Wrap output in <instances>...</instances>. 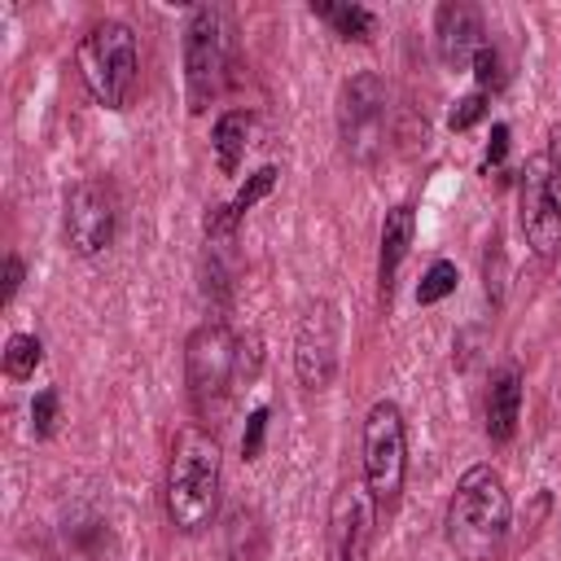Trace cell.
Returning <instances> with one entry per match:
<instances>
[{"mask_svg":"<svg viewBox=\"0 0 561 561\" xmlns=\"http://www.w3.org/2000/svg\"><path fill=\"white\" fill-rule=\"evenodd\" d=\"M311 13H316V18H324V22L333 26V35H337V39L368 44V39L377 35V13H373V9H364V4H324V0H316V4H311Z\"/></svg>","mask_w":561,"mask_h":561,"instance_id":"16","label":"cell"},{"mask_svg":"<svg viewBox=\"0 0 561 561\" xmlns=\"http://www.w3.org/2000/svg\"><path fill=\"white\" fill-rule=\"evenodd\" d=\"M548 140H552V145H548V149H543V153H548V158H552V162H557V167H561V123H557V127H552V131H548Z\"/></svg>","mask_w":561,"mask_h":561,"instance_id":"27","label":"cell"},{"mask_svg":"<svg viewBox=\"0 0 561 561\" xmlns=\"http://www.w3.org/2000/svg\"><path fill=\"white\" fill-rule=\"evenodd\" d=\"M241 373H250L245 351H241V337L224 320H206L188 333L184 381H188V403L197 408V416H219L228 394H232V381Z\"/></svg>","mask_w":561,"mask_h":561,"instance_id":"3","label":"cell"},{"mask_svg":"<svg viewBox=\"0 0 561 561\" xmlns=\"http://www.w3.org/2000/svg\"><path fill=\"white\" fill-rule=\"evenodd\" d=\"M434 44H438V61L447 70H473V57L486 48V31H482V13L465 0H447L434 13Z\"/></svg>","mask_w":561,"mask_h":561,"instance_id":"12","label":"cell"},{"mask_svg":"<svg viewBox=\"0 0 561 561\" xmlns=\"http://www.w3.org/2000/svg\"><path fill=\"white\" fill-rule=\"evenodd\" d=\"M517 421H522V368L504 364L486 390V438L508 443L517 434Z\"/></svg>","mask_w":561,"mask_h":561,"instance_id":"13","label":"cell"},{"mask_svg":"<svg viewBox=\"0 0 561 561\" xmlns=\"http://www.w3.org/2000/svg\"><path fill=\"white\" fill-rule=\"evenodd\" d=\"M456 280H460V276H456V263H451V259H434L430 272L421 276V285H416V302H421V307L443 302V298L456 289Z\"/></svg>","mask_w":561,"mask_h":561,"instance_id":"18","label":"cell"},{"mask_svg":"<svg viewBox=\"0 0 561 561\" xmlns=\"http://www.w3.org/2000/svg\"><path fill=\"white\" fill-rule=\"evenodd\" d=\"M57 390L53 386H44L35 399H31V430H35V438H48L53 434V425H57Z\"/></svg>","mask_w":561,"mask_h":561,"instance_id":"20","label":"cell"},{"mask_svg":"<svg viewBox=\"0 0 561 561\" xmlns=\"http://www.w3.org/2000/svg\"><path fill=\"white\" fill-rule=\"evenodd\" d=\"M412 232H416L412 206H408V202L390 206L386 219H381V250H377V280H381V294H386V298H390V289H394V276H399L408 250H412Z\"/></svg>","mask_w":561,"mask_h":561,"instance_id":"14","label":"cell"},{"mask_svg":"<svg viewBox=\"0 0 561 561\" xmlns=\"http://www.w3.org/2000/svg\"><path fill=\"white\" fill-rule=\"evenodd\" d=\"M39 359H44V342H39L35 333H13V337L4 342V373H9L13 381L35 377Z\"/></svg>","mask_w":561,"mask_h":561,"instance_id":"17","label":"cell"},{"mask_svg":"<svg viewBox=\"0 0 561 561\" xmlns=\"http://www.w3.org/2000/svg\"><path fill=\"white\" fill-rule=\"evenodd\" d=\"M508 526H513V500L500 469L495 465L465 469L443 517L447 548L460 561H495L508 539Z\"/></svg>","mask_w":561,"mask_h":561,"instance_id":"2","label":"cell"},{"mask_svg":"<svg viewBox=\"0 0 561 561\" xmlns=\"http://www.w3.org/2000/svg\"><path fill=\"white\" fill-rule=\"evenodd\" d=\"M22 276H26L22 259H18V254H9V259H4V294H0V302H4V307L18 298V289H22Z\"/></svg>","mask_w":561,"mask_h":561,"instance_id":"26","label":"cell"},{"mask_svg":"<svg viewBox=\"0 0 561 561\" xmlns=\"http://www.w3.org/2000/svg\"><path fill=\"white\" fill-rule=\"evenodd\" d=\"M377 526V504L364 482H342L333 504H329V526H324V548L329 561H368Z\"/></svg>","mask_w":561,"mask_h":561,"instance_id":"11","label":"cell"},{"mask_svg":"<svg viewBox=\"0 0 561 561\" xmlns=\"http://www.w3.org/2000/svg\"><path fill=\"white\" fill-rule=\"evenodd\" d=\"M276 180H280V171H276L272 162H267V167H259V171H254V175H250V180H245V184L237 188V197L228 202V210H232V215L241 219V215H245V210H250L254 202H263V197H267V193L276 188Z\"/></svg>","mask_w":561,"mask_h":561,"instance_id":"19","label":"cell"},{"mask_svg":"<svg viewBox=\"0 0 561 561\" xmlns=\"http://www.w3.org/2000/svg\"><path fill=\"white\" fill-rule=\"evenodd\" d=\"M504 158H508V127H504V123H495V127H491V140H486V153H482V175L500 171V167H504Z\"/></svg>","mask_w":561,"mask_h":561,"instance_id":"24","label":"cell"},{"mask_svg":"<svg viewBox=\"0 0 561 561\" xmlns=\"http://www.w3.org/2000/svg\"><path fill=\"white\" fill-rule=\"evenodd\" d=\"M517 219L535 259H561V167L548 153H530L517 171Z\"/></svg>","mask_w":561,"mask_h":561,"instance_id":"8","label":"cell"},{"mask_svg":"<svg viewBox=\"0 0 561 561\" xmlns=\"http://www.w3.org/2000/svg\"><path fill=\"white\" fill-rule=\"evenodd\" d=\"M263 438H267V408H254L250 421H245V434H241V456L259 460L263 456Z\"/></svg>","mask_w":561,"mask_h":561,"instance_id":"22","label":"cell"},{"mask_svg":"<svg viewBox=\"0 0 561 561\" xmlns=\"http://www.w3.org/2000/svg\"><path fill=\"white\" fill-rule=\"evenodd\" d=\"M359 447H364V486L381 513L399 500L403 478H408V425L394 399H377L368 408Z\"/></svg>","mask_w":561,"mask_h":561,"instance_id":"6","label":"cell"},{"mask_svg":"<svg viewBox=\"0 0 561 561\" xmlns=\"http://www.w3.org/2000/svg\"><path fill=\"white\" fill-rule=\"evenodd\" d=\"M61 232H66V245L79 259L101 254L118 232V193H114V184L101 180V175H88V180L70 184L66 210H61Z\"/></svg>","mask_w":561,"mask_h":561,"instance_id":"9","label":"cell"},{"mask_svg":"<svg viewBox=\"0 0 561 561\" xmlns=\"http://www.w3.org/2000/svg\"><path fill=\"white\" fill-rule=\"evenodd\" d=\"M473 79H478L482 88H500V83H504V66H500L495 44H486V48L473 57Z\"/></svg>","mask_w":561,"mask_h":561,"instance_id":"23","label":"cell"},{"mask_svg":"<svg viewBox=\"0 0 561 561\" xmlns=\"http://www.w3.org/2000/svg\"><path fill=\"white\" fill-rule=\"evenodd\" d=\"M500 289H504V250H500V241H491V250H486V294L500 298Z\"/></svg>","mask_w":561,"mask_h":561,"instance_id":"25","label":"cell"},{"mask_svg":"<svg viewBox=\"0 0 561 561\" xmlns=\"http://www.w3.org/2000/svg\"><path fill=\"white\" fill-rule=\"evenodd\" d=\"M250 131H254V118L245 110H224L210 127V149H215V162L224 175H232L250 149Z\"/></svg>","mask_w":561,"mask_h":561,"instance_id":"15","label":"cell"},{"mask_svg":"<svg viewBox=\"0 0 561 561\" xmlns=\"http://www.w3.org/2000/svg\"><path fill=\"white\" fill-rule=\"evenodd\" d=\"M337 351H342V316L329 298L307 302L298 333H294V373L298 386L324 390L337 377Z\"/></svg>","mask_w":561,"mask_h":561,"instance_id":"10","label":"cell"},{"mask_svg":"<svg viewBox=\"0 0 561 561\" xmlns=\"http://www.w3.org/2000/svg\"><path fill=\"white\" fill-rule=\"evenodd\" d=\"M219 482H224V456L210 430L184 425L167 456L162 478V508L167 522L180 535H202L219 513Z\"/></svg>","mask_w":561,"mask_h":561,"instance_id":"1","label":"cell"},{"mask_svg":"<svg viewBox=\"0 0 561 561\" xmlns=\"http://www.w3.org/2000/svg\"><path fill=\"white\" fill-rule=\"evenodd\" d=\"M75 66H79L88 92L105 110H123L131 101V88H136V75H140L136 31L118 18H105V22L88 26V35L75 48Z\"/></svg>","mask_w":561,"mask_h":561,"instance_id":"4","label":"cell"},{"mask_svg":"<svg viewBox=\"0 0 561 561\" xmlns=\"http://www.w3.org/2000/svg\"><path fill=\"white\" fill-rule=\"evenodd\" d=\"M184 92H188V110L202 114L219 88H224V70H228V13L219 4H197L184 18Z\"/></svg>","mask_w":561,"mask_h":561,"instance_id":"7","label":"cell"},{"mask_svg":"<svg viewBox=\"0 0 561 561\" xmlns=\"http://www.w3.org/2000/svg\"><path fill=\"white\" fill-rule=\"evenodd\" d=\"M482 114H486V92H469V96H460V101L451 105L447 127H451V131H469V127H473Z\"/></svg>","mask_w":561,"mask_h":561,"instance_id":"21","label":"cell"},{"mask_svg":"<svg viewBox=\"0 0 561 561\" xmlns=\"http://www.w3.org/2000/svg\"><path fill=\"white\" fill-rule=\"evenodd\" d=\"M386 136H390V88L377 70H359L337 92L342 153L359 167H373L386 153Z\"/></svg>","mask_w":561,"mask_h":561,"instance_id":"5","label":"cell"}]
</instances>
